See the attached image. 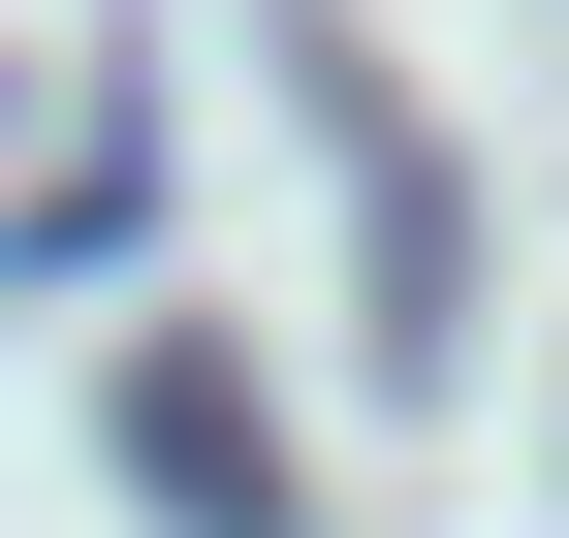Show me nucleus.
Segmentation results:
<instances>
[{
    "mask_svg": "<svg viewBox=\"0 0 569 538\" xmlns=\"http://www.w3.org/2000/svg\"><path fill=\"white\" fill-rule=\"evenodd\" d=\"M127 476H159L190 538H284V444H253V412H222V380H190V349L127 380Z\"/></svg>",
    "mask_w": 569,
    "mask_h": 538,
    "instance_id": "f257e3e1",
    "label": "nucleus"
}]
</instances>
